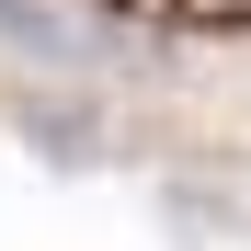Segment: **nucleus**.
Instances as JSON below:
<instances>
[{
	"mask_svg": "<svg viewBox=\"0 0 251 251\" xmlns=\"http://www.w3.org/2000/svg\"><path fill=\"white\" fill-rule=\"evenodd\" d=\"M0 46L23 69H114L126 34L92 12V0H0Z\"/></svg>",
	"mask_w": 251,
	"mask_h": 251,
	"instance_id": "1",
	"label": "nucleus"
}]
</instances>
